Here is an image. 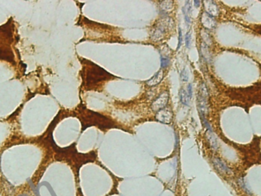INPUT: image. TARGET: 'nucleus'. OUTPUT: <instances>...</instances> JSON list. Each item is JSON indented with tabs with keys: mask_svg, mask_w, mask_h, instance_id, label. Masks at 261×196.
<instances>
[{
	"mask_svg": "<svg viewBox=\"0 0 261 196\" xmlns=\"http://www.w3.org/2000/svg\"><path fill=\"white\" fill-rule=\"evenodd\" d=\"M182 42V34L181 29H179V35H178V49H179V47H181Z\"/></svg>",
	"mask_w": 261,
	"mask_h": 196,
	"instance_id": "obj_14",
	"label": "nucleus"
},
{
	"mask_svg": "<svg viewBox=\"0 0 261 196\" xmlns=\"http://www.w3.org/2000/svg\"><path fill=\"white\" fill-rule=\"evenodd\" d=\"M190 99L191 98L189 96L187 92L184 89L180 90V101H181L182 103L185 105H189Z\"/></svg>",
	"mask_w": 261,
	"mask_h": 196,
	"instance_id": "obj_8",
	"label": "nucleus"
},
{
	"mask_svg": "<svg viewBox=\"0 0 261 196\" xmlns=\"http://www.w3.org/2000/svg\"><path fill=\"white\" fill-rule=\"evenodd\" d=\"M168 65H169V59L165 57H161V66H162V68L167 67Z\"/></svg>",
	"mask_w": 261,
	"mask_h": 196,
	"instance_id": "obj_11",
	"label": "nucleus"
},
{
	"mask_svg": "<svg viewBox=\"0 0 261 196\" xmlns=\"http://www.w3.org/2000/svg\"><path fill=\"white\" fill-rule=\"evenodd\" d=\"M201 22L207 29H212L215 26V20L214 17L207 12L203 13L202 17H201Z\"/></svg>",
	"mask_w": 261,
	"mask_h": 196,
	"instance_id": "obj_5",
	"label": "nucleus"
},
{
	"mask_svg": "<svg viewBox=\"0 0 261 196\" xmlns=\"http://www.w3.org/2000/svg\"><path fill=\"white\" fill-rule=\"evenodd\" d=\"M94 67L91 68L88 73V79L87 82H92V83H97V82L102 81V80L107 79L109 77H111L110 73L103 69L102 68L99 67L97 65L93 64Z\"/></svg>",
	"mask_w": 261,
	"mask_h": 196,
	"instance_id": "obj_2",
	"label": "nucleus"
},
{
	"mask_svg": "<svg viewBox=\"0 0 261 196\" xmlns=\"http://www.w3.org/2000/svg\"><path fill=\"white\" fill-rule=\"evenodd\" d=\"M172 116L173 115L171 111L167 108H164L159 110L156 114V118L164 124H168V123L171 122Z\"/></svg>",
	"mask_w": 261,
	"mask_h": 196,
	"instance_id": "obj_4",
	"label": "nucleus"
},
{
	"mask_svg": "<svg viewBox=\"0 0 261 196\" xmlns=\"http://www.w3.org/2000/svg\"><path fill=\"white\" fill-rule=\"evenodd\" d=\"M188 95H189V97H192V84H189V86H188Z\"/></svg>",
	"mask_w": 261,
	"mask_h": 196,
	"instance_id": "obj_15",
	"label": "nucleus"
},
{
	"mask_svg": "<svg viewBox=\"0 0 261 196\" xmlns=\"http://www.w3.org/2000/svg\"><path fill=\"white\" fill-rule=\"evenodd\" d=\"M214 166H215L217 168V170H219L220 171H223V172H228L229 171L228 168L227 167V166H225V164H224V163H222V162L220 161V160L215 159V160H214Z\"/></svg>",
	"mask_w": 261,
	"mask_h": 196,
	"instance_id": "obj_10",
	"label": "nucleus"
},
{
	"mask_svg": "<svg viewBox=\"0 0 261 196\" xmlns=\"http://www.w3.org/2000/svg\"><path fill=\"white\" fill-rule=\"evenodd\" d=\"M207 135H208V140H209L210 143L211 144V146H212L214 149H216L217 147V140H216V137H214L213 132L211 131V130H208V131H207Z\"/></svg>",
	"mask_w": 261,
	"mask_h": 196,
	"instance_id": "obj_9",
	"label": "nucleus"
},
{
	"mask_svg": "<svg viewBox=\"0 0 261 196\" xmlns=\"http://www.w3.org/2000/svg\"><path fill=\"white\" fill-rule=\"evenodd\" d=\"M168 98H169V96H168V93H162L152 104V108H153V111H158L165 108V106L168 103Z\"/></svg>",
	"mask_w": 261,
	"mask_h": 196,
	"instance_id": "obj_3",
	"label": "nucleus"
},
{
	"mask_svg": "<svg viewBox=\"0 0 261 196\" xmlns=\"http://www.w3.org/2000/svg\"><path fill=\"white\" fill-rule=\"evenodd\" d=\"M208 93L206 86L202 83L200 86L199 93L198 96V111L201 118H205V115L208 113Z\"/></svg>",
	"mask_w": 261,
	"mask_h": 196,
	"instance_id": "obj_1",
	"label": "nucleus"
},
{
	"mask_svg": "<svg viewBox=\"0 0 261 196\" xmlns=\"http://www.w3.org/2000/svg\"><path fill=\"white\" fill-rule=\"evenodd\" d=\"M21 196H26V195H21Z\"/></svg>",
	"mask_w": 261,
	"mask_h": 196,
	"instance_id": "obj_17",
	"label": "nucleus"
},
{
	"mask_svg": "<svg viewBox=\"0 0 261 196\" xmlns=\"http://www.w3.org/2000/svg\"><path fill=\"white\" fill-rule=\"evenodd\" d=\"M205 8H206L207 12H208L207 13H208V14L212 16L218 15L219 9L217 8V5L214 2H212V1H205Z\"/></svg>",
	"mask_w": 261,
	"mask_h": 196,
	"instance_id": "obj_6",
	"label": "nucleus"
},
{
	"mask_svg": "<svg viewBox=\"0 0 261 196\" xmlns=\"http://www.w3.org/2000/svg\"><path fill=\"white\" fill-rule=\"evenodd\" d=\"M163 71L159 70L150 79H149L146 82V83L150 86H154L157 85L159 83H161V81L163 79Z\"/></svg>",
	"mask_w": 261,
	"mask_h": 196,
	"instance_id": "obj_7",
	"label": "nucleus"
},
{
	"mask_svg": "<svg viewBox=\"0 0 261 196\" xmlns=\"http://www.w3.org/2000/svg\"><path fill=\"white\" fill-rule=\"evenodd\" d=\"M181 78H182V79L184 82H186L188 79H189V76H188L187 72H186L185 69H183V70L182 71V73H181Z\"/></svg>",
	"mask_w": 261,
	"mask_h": 196,
	"instance_id": "obj_13",
	"label": "nucleus"
},
{
	"mask_svg": "<svg viewBox=\"0 0 261 196\" xmlns=\"http://www.w3.org/2000/svg\"><path fill=\"white\" fill-rule=\"evenodd\" d=\"M191 35H192L191 32H189L185 36V45H186V47H188V48H189V47H190Z\"/></svg>",
	"mask_w": 261,
	"mask_h": 196,
	"instance_id": "obj_12",
	"label": "nucleus"
},
{
	"mask_svg": "<svg viewBox=\"0 0 261 196\" xmlns=\"http://www.w3.org/2000/svg\"><path fill=\"white\" fill-rule=\"evenodd\" d=\"M194 3L196 7H198V5H200V1H194Z\"/></svg>",
	"mask_w": 261,
	"mask_h": 196,
	"instance_id": "obj_16",
	"label": "nucleus"
}]
</instances>
